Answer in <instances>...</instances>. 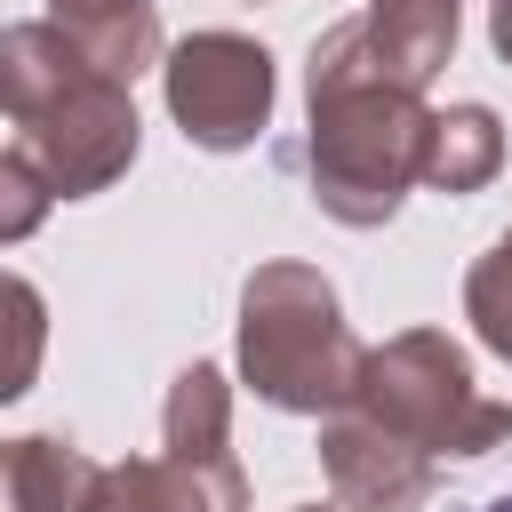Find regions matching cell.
<instances>
[{"instance_id":"cell-1","label":"cell","mask_w":512,"mask_h":512,"mask_svg":"<svg viewBox=\"0 0 512 512\" xmlns=\"http://www.w3.org/2000/svg\"><path fill=\"white\" fill-rule=\"evenodd\" d=\"M480 512H512V496H496V504H480Z\"/></svg>"}]
</instances>
